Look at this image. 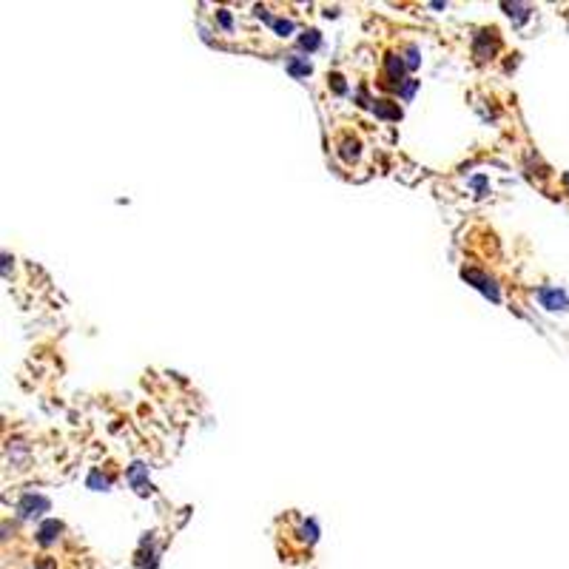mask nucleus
Returning a JSON list of instances; mask_svg holds the SVG:
<instances>
[]
</instances>
